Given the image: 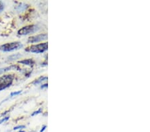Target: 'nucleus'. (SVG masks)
<instances>
[{
  "label": "nucleus",
  "mask_w": 150,
  "mask_h": 132,
  "mask_svg": "<svg viewBox=\"0 0 150 132\" xmlns=\"http://www.w3.org/2000/svg\"><path fill=\"white\" fill-rule=\"evenodd\" d=\"M14 75L13 74H8L0 77V91L9 88L13 83Z\"/></svg>",
  "instance_id": "obj_1"
},
{
  "label": "nucleus",
  "mask_w": 150,
  "mask_h": 132,
  "mask_svg": "<svg viewBox=\"0 0 150 132\" xmlns=\"http://www.w3.org/2000/svg\"><path fill=\"white\" fill-rule=\"evenodd\" d=\"M48 43H43V44H39L37 45H33L29 47H28L27 48L25 49V51H28V52H32V53H43L44 51L48 50Z\"/></svg>",
  "instance_id": "obj_2"
},
{
  "label": "nucleus",
  "mask_w": 150,
  "mask_h": 132,
  "mask_svg": "<svg viewBox=\"0 0 150 132\" xmlns=\"http://www.w3.org/2000/svg\"><path fill=\"white\" fill-rule=\"evenodd\" d=\"M23 47V45L20 42H12V43L5 44L0 46V51L4 52H9L14 50H17Z\"/></svg>",
  "instance_id": "obj_3"
},
{
  "label": "nucleus",
  "mask_w": 150,
  "mask_h": 132,
  "mask_svg": "<svg viewBox=\"0 0 150 132\" xmlns=\"http://www.w3.org/2000/svg\"><path fill=\"white\" fill-rule=\"evenodd\" d=\"M37 30V27L35 25H29L27 26L23 27L18 31V34L21 35H28L32 33H34Z\"/></svg>",
  "instance_id": "obj_4"
},
{
  "label": "nucleus",
  "mask_w": 150,
  "mask_h": 132,
  "mask_svg": "<svg viewBox=\"0 0 150 132\" xmlns=\"http://www.w3.org/2000/svg\"><path fill=\"white\" fill-rule=\"evenodd\" d=\"M48 34H39L37 35H35V36H32L29 37L28 39V42L29 43H37V42L42 41H44V40L48 39Z\"/></svg>",
  "instance_id": "obj_5"
},
{
  "label": "nucleus",
  "mask_w": 150,
  "mask_h": 132,
  "mask_svg": "<svg viewBox=\"0 0 150 132\" xmlns=\"http://www.w3.org/2000/svg\"><path fill=\"white\" fill-rule=\"evenodd\" d=\"M19 63H22V64H24L29 66H33L34 64V61L32 59H27V60H23L22 61H19Z\"/></svg>",
  "instance_id": "obj_6"
},
{
  "label": "nucleus",
  "mask_w": 150,
  "mask_h": 132,
  "mask_svg": "<svg viewBox=\"0 0 150 132\" xmlns=\"http://www.w3.org/2000/svg\"><path fill=\"white\" fill-rule=\"evenodd\" d=\"M11 69H18V67H17V66L15 65H11V66H9V67L0 68V75L2 74L4 72H8V71L10 70Z\"/></svg>",
  "instance_id": "obj_7"
},
{
  "label": "nucleus",
  "mask_w": 150,
  "mask_h": 132,
  "mask_svg": "<svg viewBox=\"0 0 150 132\" xmlns=\"http://www.w3.org/2000/svg\"><path fill=\"white\" fill-rule=\"evenodd\" d=\"M48 79V77H47V76H41L40 77H39L38 79H37L35 80L34 81H33L32 84H34V85L39 84L41 83V82L46 81V80H47Z\"/></svg>",
  "instance_id": "obj_8"
},
{
  "label": "nucleus",
  "mask_w": 150,
  "mask_h": 132,
  "mask_svg": "<svg viewBox=\"0 0 150 132\" xmlns=\"http://www.w3.org/2000/svg\"><path fill=\"white\" fill-rule=\"evenodd\" d=\"M22 91H15V92H12L10 94V97H13L14 95H20V94L22 93Z\"/></svg>",
  "instance_id": "obj_9"
},
{
  "label": "nucleus",
  "mask_w": 150,
  "mask_h": 132,
  "mask_svg": "<svg viewBox=\"0 0 150 132\" xmlns=\"http://www.w3.org/2000/svg\"><path fill=\"white\" fill-rule=\"evenodd\" d=\"M41 111H42L41 108H39V109L37 111H36V112H34V113H33V114H32V116H34V115L40 114V113H41Z\"/></svg>",
  "instance_id": "obj_10"
},
{
  "label": "nucleus",
  "mask_w": 150,
  "mask_h": 132,
  "mask_svg": "<svg viewBox=\"0 0 150 132\" xmlns=\"http://www.w3.org/2000/svg\"><path fill=\"white\" fill-rule=\"evenodd\" d=\"M25 128V126H18L15 127V128H13V129L14 130H17V129H23Z\"/></svg>",
  "instance_id": "obj_11"
},
{
  "label": "nucleus",
  "mask_w": 150,
  "mask_h": 132,
  "mask_svg": "<svg viewBox=\"0 0 150 132\" xmlns=\"http://www.w3.org/2000/svg\"><path fill=\"white\" fill-rule=\"evenodd\" d=\"M4 9V4H3V2L0 1V12H1V11H3Z\"/></svg>",
  "instance_id": "obj_12"
},
{
  "label": "nucleus",
  "mask_w": 150,
  "mask_h": 132,
  "mask_svg": "<svg viewBox=\"0 0 150 132\" xmlns=\"http://www.w3.org/2000/svg\"><path fill=\"white\" fill-rule=\"evenodd\" d=\"M8 119H9V117H5V118L1 119V120H0V124H1L2 123H3V122L6 121H7V120H8Z\"/></svg>",
  "instance_id": "obj_13"
},
{
  "label": "nucleus",
  "mask_w": 150,
  "mask_h": 132,
  "mask_svg": "<svg viewBox=\"0 0 150 132\" xmlns=\"http://www.w3.org/2000/svg\"><path fill=\"white\" fill-rule=\"evenodd\" d=\"M48 84H43V85H42V86H41V89H43V88H48Z\"/></svg>",
  "instance_id": "obj_14"
},
{
  "label": "nucleus",
  "mask_w": 150,
  "mask_h": 132,
  "mask_svg": "<svg viewBox=\"0 0 150 132\" xmlns=\"http://www.w3.org/2000/svg\"><path fill=\"white\" fill-rule=\"evenodd\" d=\"M46 128V126H43V128H42V129H41V130H40V132H43V131L45 130Z\"/></svg>",
  "instance_id": "obj_15"
},
{
  "label": "nucleus",
  "mask_w": 150,
  "mask_h": 132,
  "mask_svg": "<svg viewBox=\"0 0 150 132\" xmlns=\"http://www.w3.org/2000/svg\"><path fill=\"white\" fill-rule=\"evenodd\" d=\"M20 132H25V131H20Z\"/></svg>",
  "instance_id": "obj_16"
}]
</instances>
